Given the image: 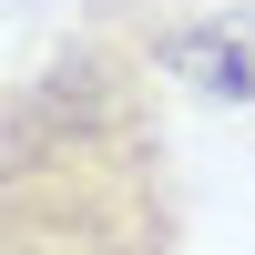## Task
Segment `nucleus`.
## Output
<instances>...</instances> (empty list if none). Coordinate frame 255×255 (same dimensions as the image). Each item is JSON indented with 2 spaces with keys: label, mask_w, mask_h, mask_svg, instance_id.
Masks as SVG:
<instances>
[{
  "label": "nucleus",
  "mask_w": 255,
  "mask_h": 255,
  "mask_svg": "<svg viewBox=\"0 0 255 255\" xmlns=\"http://www.w3.org/2000/svg\"><path fill=\"white\" fill-rule=\"evenodd\" d=\"M0 255H194L163 72L133 20H82L0 82Z\"/></svg>",
  "instance_id": "1"
}]
</instances>
